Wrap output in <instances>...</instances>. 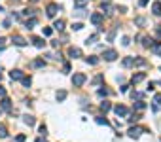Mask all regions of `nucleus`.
Wrapping results in <instances>:
<instances>
[{"label":"nucleus","mask_w":161,"mask_h":142,"mask_svg":"<svg viewBox=\"0 0 161 142\" xmlns=\"http://www.w3.org/2000/svg\"><path fill=\"white\" fill-rule=\"evenodd\" d=\"M32 44H34L36 47H44V44H46V42H44L42 38H32Z\"/></svg>","instance_id":"obj_17"},{"label":"nucleus","mask_w":161,"mask_h":142,"mask_svg":"<svg viewBox=\"0 0 161 142\" xmlns=\"http://www.w3.org/2000/svg\"><path fill=\"white\" fill-rule=\"evenodd\" d=\"M97 38H99V36H97V34H93V36H89V38L85 40V44H87V46H89V44H95V42H97Z\"/></svg>","instance_id":"obj_25"},{"label":"nucleus","mask_w":161,"mask_h":142,"mask_svg":"<svg viewBox=\"0 0 161 142\" xmlns=\"http://www.w3.org/2000/svg\"><path fill=\"white\" fill-rule=\"evenodd\" d=\"M4 44H6V38H0V47H2Z\"/></svg>","instance_id":"obj_42"},{"label":"nucleus","mask_w":161,"mask_h":142,"mask_svg":"<svg viewBox=\"0 0 161 142\" xmlns=\"http://www.w3.org/2000/svg\"><path fill=\"white\" fill-rule=\"evenodd\" d=\"M10 78L11 80H23V72L21 70H11L10 72Z\"/></svg>","instance_id":"obj_11"},{"label":"nucleus","mask_w":161,"mask_h":142,"mask_svg":"<svg viewBox=\"0 0 161 142\" xmlns=\"http://www.w3.org/2000/svg\"><path fill=\"white\" fill-rule=\"evenodd\" d=\"M135 64H136V66H144V64H146V59L138 57V59H135Z\"/></svg>","instance_id":"obj_23"},{"label":"nucleus","mask_w":161,"mask_h":142,"mask_svg":"<svg viewBox=\"0 0 161 142\" xmlns=\"http://www.w3.org/2000/svg\"><path fill=\"white\" fill-rule=\"evenodd\" d=\"M30 2H38V0H30Z\"/></svg>","instance_id":"obj_45"},{"label":"nucleus","mask_w":161,"mask_h":142,"mask_svg":"<svg viewBox=\"0 0 161 142\" xmlns=\"http://www.w3.org/2000/svg\"><path fill=\"white\" fill-rule=\"evenodd\" d=\"M85 74H82V72H78V74H74L72 76V85H74V87H80V85H83L85 83Z\"/></svg>","instance_id":"obj_1"},{"label":"nucleus","mask_w":161,"mask_h":142,"mask_svg":"<svg viewBox=\"0 0 161 142\" xmlns=\"http://www.w3.org/2000/svg\"><path fill=\"white\" fill-rule=\"evenodd\" d=\"M44 66H46V61H44V59L32 61V68H44Z\"/></svg>","instance_id":"obj_12"},{"label":"nucleus","mask_w":161,"mask_h":142,"mask_svg":"<svg viewBox=\"0 0 161 142\" xmlns=\"http://www.w3.org/2000/svg\"><path fill=\"white\" fill-rule=\"evenodd\" d=\"M97 123L99 125H110V121H108L106 117H97Z\"/></svg>","instance_id":"obj_21"},{"label":"nucleus","mask_w":161,"mask_h":142,"mask_svg":"<svg viewBox=\"0 0 161 142\" xmlns=\"http://www.w3.org/2000/svg\"><path fill=\"white\" fill-rule=\"evenodd\" d=\"M152 51H154L155 55H161V44H159V42L154 44V46H152Z\"/></svg>","instance_id":"obj_19"},{"label":"nucleus","mask_w":161,"mask_h":142,"mask_svg":"<svg viewBox=\"0 0 161 142\" xmlns=\"http://www.w3.org/2000/svg\"><path fill=\"white\" fill-rule=\"evenodd\" d=\"M40 135H42V136H46V135H47V129H46V125H40Z\"/></svg>","instance_id":"obj_33"},{"label":"nucleus","mask_w":161,"mask_h":142,"mask_svg":"<svg viewBox=\"0 0 161 142\" xmlns=\"http://www.w3.org/2000/svg\"><path fill=\"white\" fill-rule=\"evenodd\" d=\"M135 64V57H125L123 59V66H133Z\"/></svg>","instance_id":"obj_15"},{"label":"nucleus","mask_w":161,"mask_h":142,"mask_svg":"<svg viewBox=\"0 0 161 142\" xmlns=\"http://www.w3.org/2000/svg\"><path fill=\"white\" fill-rule=\"evenodd\" d=\"M15 142H25V135H17L15 136Z\"/></svg>","instance_id":"obj_37"},{"label":"nucleus","mask_w":161,"mask_h":142,"mask_svg":"<svg viewBox=\"0 0 161 142\" xmlns=\"http://www.w3.org/2000/svg\"><path fill=\"white\" fill-rule=\"evenodd\" d=\"M152 11H154L155 15H161V2H155L154 6H152Z\"/></svg>","instance_id":"obj_16"},{"label":"nucleus","mask_w":161,"mask_h":142,"mask_svg":"<svg viewBox=\"0 0 161 142\" xmlns=\"http://www.w3.org/2000/svg\"><path fill=\"white\" fill-rule=\"evenodd\" d=\"M87 2H89V0H76V2H74V6H78V8H80V6H85Z\"/></svg>","instance_id":"obj_32"},{"label":"nucleus","mask_w":161,"mask_h":142,"mask_svg":"<svg viewBox=\"0 0 161 142\" xmlns=\"http://www.w3.org/2000/svg\"><path fill=\"white\" fill-rule=\"evenodd\" d=\"M91 23L93 25H100L102 23V13H93L91 15Z\"/></svg>","instance_id":"obj_9"},{"label":"nucleus","mask_w":161,"mask_h":142,"mask_svg":"<svg viewBox=\"0 0 161 142\" xmlns=\"http://www.w3.org/2000/svg\"><path fill=\"white\" fill-rule=\"evenodd\" d=\"M59 10H61V8H59L57 4H49V6H47V10H46L47 17H55V13H57Z\"/></svg>","instance_id":"obj_2"},{"label":"nucleus","mask_w":161,"mask_h":142,"mask_svg":"<svg viewBox=\"0 0 161 142\" xmlns=\"http://www.w3.org/2000/svg\"><path fill=\"white\" fill-rule=\"evenodd\" d=\"M72 28H74V30H82L83 25H82V23H74V25H72Z\"/></svg>","instance_id":"obj_36"},{"label":"nucleus","mask_w":161,"mask_h":142,"mask_svg":"<svg viewBox=\"0 0 161 142\" xmlns=\"http://www.w3.org/2000/svg\"><path fill=\"white\" fill-rule=\"evenodd\" d=\"M15 2H19V0H15Z\"/></svg>","instance_id":"obj_46"},{"label":"nucleus","mask_w":161,"mask_h":142,"mask_svg":"<svg viewBox=\"0 0 161 142\" xmlns=\"http://www.w3.org/2000/svg\"><path fill=\"white\" fill-rule=\"evenodd\" d=\"M155 32H157V36H161V25H157V28H155Z\"/></svg>","instance_id":"obj_40"},{"label":"nucleus","mask_w":161,"mask_h":142,"mask_svg":"<svg viewBox=\"0 0 161 142\" xmlns=\"http://www.w3.org/2000/svg\"><path fill=\"white\" fill-rule=\"evenodd\" d=\"M108 93H110L108 89H99V97H106Z\"/></svg>","instance_id":"obj_34"},{"label":"nucleus","mask_w":161,"mask_h":142,"mask_svg":"<svg viewBox=\"0 0 161 142\" xmlns=\"http://www.w3.org/2000/svg\"><path fill=\"white\" fill-rule=\"evenodd\" d=\"M144 78H146V74H144V72H138V74H135V76H133V80H131V82H133V83H140Z\"/></svg>","instance_id":"obj_10"},{"label":"nucleus","mask_w":161,"mask_h":142,"mask_svg":"<svg viewBox=\"0 0 161 142\" xmlns=\"http://www.w3.org/2000/svg\"><path fill=\"white\" fill-rule=\"evenodd\" d=\"M44 36H51V28H49V27L44 28Z\"/></svg>","instance_id":"obj_38"},{"label":"nucleus","mask_w":161,"mask_h":142,"mask_svg":"<svg viewBox=\"0 0 161 142\" xmlns=\"http://www.w3.org/2000/svg\"><path fill=\"white\" fill-rule=\"evenodd\" d=\"M36 23H38L36 19H30V21H27V23H25V27H27V28H32V27L36 25Z\"/></svg>","instance_id":"obj_30"},{"label":"nucleus","mask_w":161,"mask_h":142,"mask_svg":"<svg viewBox=\"0 0 161 142\" xmlns=\"http://www.w3.org/2000/svg\"><path fill=\"white\" fill-rule=\"evenodd\" d=\"M0 106H2V110H11V100L8 99V97H2V102H0Z\"/></svg>","instance_id":"obj_7"},{"label":"nucleus","mask_w":161,"mask_h":142,"mask_svg":"<svg viewBox=\"0 0 161 142\" xmlns=\"http://www.w3.org/2000/svg\"><path fill=\"white\" fill-rule=\"evenodd\" d=\"M6 136H8V129H6V125L0 123V138H6Z\"/></svg>","instance_id":"obj_18"},{"label":"nucleus","mask_w":161,"mask_h":142,"mask_svg":"<svg viewBox=\"0 0 161 142\" xmlns=\"http://www.w3.org/2000/svg\"><path fill=\"white\" fill-rule=\"evenodd\" d=\"M36 142H46V140H44V138H38V140H36Z\"/></svg>","instance_id":"obj_43"},{"label":"nucleus","mask_w":161,"mask_h":142,"mask_svg":"<svg viewBox=\"0 0 161 142\" xmlns=\"http://www.w3.org/2000/svg\"><path fill=\"white\" fill-rule=\"evenodd\" d=\"M138 4H140V6H146V4H148V0H140Z\"/></svg>","instance_id":"obj_41"},{"label":"nucleus","mask_w":161,"mask_h":142,"mask_svg":"<svg viewBox=\"0 0 161 142\" xmlns=\"http://www.w3.org/2000/svg\"><path fill=\"white\" fill-rule=\"evenodd\" d=\"M21 82H23V85H25V87H30L32 80H30V78H27V76H23V80H21Z\"/></svg>","instance_id":"obj_26"},{"label":"nucleus","mask_w":161,"mask_h":142,"mask_svg":"<svg viewBox=\"0 0 161 142\" xmlns=\"http://www.w3.org/2000/svg\"><path fill=\"white\" fill-rule=\"evenodd\" d=\"M0 97H6V89L4 87H0Z\"/></svg>","instance_id":"obj_39"},{"label":"nucleus","mask_w":161,"mask_h":142,"mask_svg":"<svg viewBox=\"0 0 161 142\" xmlns=\"http://www.w3.org/2000/svg\"><path fill=\"white\" fill-rule=\"evenodd\" d=\"M13 44H15V46H27V40L23 38V36L15 34V36H13Z\"/></svg>","instance_id":"obj_8"},{"label":"nucleus","mask_w":161,"mask_h":142,"mask_svg":"<svg viewBox=\"0 0 161 142\" xmlns=\"http://www.w3.org/2000/svg\"><path fill=\"white\" fill-rule=\"evenodd\" d=\"M102 80H104V76H102V74H99V76H97V78L93 80V85H99L100 82H102Z\"/></svg>","instance_id":"obj_29"},{"label":"nucleus","mask_w":161,"mask_h":142,"mask_svg":"<svg viewBox=\"0 0 161 142\" xmlns=\"http://www.w3.org/2000/svg\"><path fill=\"white\" fill-rule=\"evenodd\" d=\"M53 27L57 28V30H63V28H64V21H61V19H59V21H55Z\"/></svg>","instance_id":"obj_22"},{"label":"nucleus","mask_w":161,"mask_h":142,"mask_svg":"<svg viewBox=\"0 0 161 142\" xmlns=\"http://www.w3.org/2000/svg\"><path fill=\"white\" fill-rule=\"evenodd\" d=\"M0 78H2V66H0Z\"/></svg>","instance_id":"obj_44"},{"label":"nucleus","mask_w":161,"mask_h":142,"mask_svg":"<svg viewBox=\"0 0 161 142\" xmlns=\"http://www.w3.org/2000/svg\"><path fill=\"white\" fill-rule=\"evenodd\" d=\"M154 102H155V106H161V93H157L154 97Z\"/></svg>","instance_id":"obj_28"},{"label":"nucleus","mask_w":161,"mask_h":142,"mask_svg":"<svg viewBox=\"0 0 161 142\" xmlns=\"http://www.w3.org/2000/svg\"><path fill=\"white\" fill-rule=\"evenodd\" d=\"M23 121H25V123L29 125V127H30V125H34V123H36V121H34V117H32V116H29V114H27V116H23Z\"/></svg>","instance_id":"obj_14"},{"label":"nucleus","mask_w":161,"mask_h":142,"mask_svg":"<svg viewBox=\"0 0 161 142\" xmlns=\"http://www.w3.org/2000/svg\"><path fill=\"white\" fill-rule=\"evenodd\" d=\"M135 108H136V110H144V108H146V102L138 100V102H135Z\"/></svg>","instance_id":"obj_24"},{"label":"nucleus","mask_w":161,"mask_h":142,"mask_svg":"<svg viewBox=\"0 0 161 142\" xmlns=\"http://www.w3.org/2000/svg\"><path fill=\"white\" fill-rule=\"evenodd\" d=\"M140 40H144V42H142V46H146V47H152V46H154L152 38H148V36H140Z\"/></svg>","instance_id":"obj_13"},{"label":"nucleus","mask_w":161,"mask_h":142,"mask_svg":"<svg viewBox=\"0 0 161 142\" xmlns=\"http://www.w3.org/2000/svg\"><path fill=\"white\" fill-rule=\"evenodd\" d=\"M142 133H144V129H140V127H131L129 129V136H131V138H138Z\"/></svg>","instance_id":"obj_3"},{"label":"nucleus","mask_w":161,"mask_h":142,"mask_svg":"<svg viewBox=\"0 0 161 142\" xmlns=\"http://www.w3.org/2000/svg\"><path fill=\"white\" fill-rule=\"evenodd\" d=\"M23 15H30L32 17V15H34V10H29V8H27V10H23Z\"/></svg>","instance_id":"obj_35"},{"label":"nucleus","mask_w":161,"mask_h":142,"mask_svg":"<svg viewBox=\"0 0 161 142\" xmlns=\"http://www.w3.org/2000/svg\"><path fill=\"white\" fill-rule=\"evenodd\" d=\"M114 112L118 114V116H127V114H129V110H127L125 106H123V104H118V106L114 108Z\"/></svg>","instance_id":"obj_6"},{"label":"nucleus","mask_w":161,"mask_h":142,"mask_svg":"<svg viewBox=\"0 0 161 142\" xmlns=\"http://www.w3.org/2000/svg\"><path fill=\"white\" fill-rule=\"evenodd\" d=\"M68 57H70V59H78V57H82V51H80L78 47H70V49H68Z\"/></svg>","instance_id":"obj_5"},{"label":"nucleus","mask_w":161,"mask_h":142,"mask_svg":"<svg viewBox=\"0 0 161 142\" xmlns=\"http://www.w3.org/2000/svg\"><path fill=\"white\" fill-rule=\"evenodd\" d=\"M102 57H104V59H106V61H114L116 57H118V53H116L114 49H106V51H104V53H102Z\"/></svg>","instance_id":"obj_4"},{"label":"nucleus","mask_w":161,"mask_h":142,"mask_svg":"<svg viewBox=\"0 0 161 142\" xmlns=\"http://www.w3.org/2000/svg\"><path fill=\"white\" fill-rule=\"evenodd\" d=\"M110 102H106V100H104V102H100V110H102V112H108V110H110Z\"/></svg>","instance_id":"obj_20"},{"label":"nucleus","mask_w":161,"mask_h":142,"mask_svg":"<svg viewBox=\"0 0 161 142\" xmlns=\"http://www.w3.org/2000/svg\"><path fill=\"white\" fill-rule=\"evenodd\" d=\"M66 99V91H57V100H64Z\"/></svg>","instance_id":"obj_27"},{"label":"nucleus","mask_w":161,"mask_h":142,"mask_svg":"<svg viewBox=\"0 0 161 142\" xmlns=\"http://www.w3.org/2000/svg\"><path fill=\"white\" fill-rule=\"evenodd\" d=\"M97 63H99L97 57H87V64H97Z\"/></svg>","instance_id":"obj_31"}]
</instances>
